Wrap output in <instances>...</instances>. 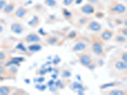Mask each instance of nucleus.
<instances>
[{"label":"nucleus","instance_id":"obj_1","mask_svg":"<svg viewBox=\"0 0 127 95\" xmlns=\"http://www.w3.org/2000/svg\"><path fill=\"white\" fill-rule=\"evenodd\" d=\"M104 43L99 38L92 37L90 42V50L95 56L100 58H105V50H104Z\"/></svg>","mask_w":127,"mask_h":95},{"label":"nucleus","instance_id":"obj_2","mask_svg":"<svg viewBox=\"0 0 127 95\" xmlns=\"http://www.w3.org/2000/svg\"><path fill=\"white\" fill-rule=\"evenodd\" d=\"M127 12V6L118 1H114L107 6V13L110 16L122 15Z\"/></svg>","mask_w":127,"mask_h":95},{"label":"nucleus","instance_id":"obj_3","mask_svg":"<svg viewBox=\"0 0 127 95\" xmlns=\"http://www.w3.org/2000/svg\"><path fill=\"white\" fill-rule=\"evenodd\" d=\"M77 58L78 62L82 66L89 68L92 65L93 59L90 55L85 52H76Z\"/></svg>","mask_w":127,"mask_h":95},{"label":"nucleus","instance_id":"obj_4","mask_svg":"<svg viewBox=\"0 0 127 95\" xmlns=\"http://www.w3.org/2000/svg\"><path fill=\"white\" fill-rule=\"evenodd\" d=\"M23 41L26 42L27 43L31 44L41 43L42 45L45 44L43 41L42 40L41 36L36 32H31L28 33V34H26L23 38Z\"/></svg>","mask_w":127,"mask_h":95},{"label":"nucleus","instance_id":"obj_5","mask_svg":"<svg viewBox=\"0 0 127 95\" xmlns=\"http://www.w3.org/2000/svg\"><path fill=\"white\" fill-rule=\"evenodd\" d=\"M30 12L31 9L29 8L26 7L24 5H20L17 8H16L12 15L13 17L18 18L19 19H24Z\"/></svg>","mask_w":127,"mask_h":95},{"label":"nucleus","instance_id":"obj_6","mask_svg":"<svg viewBox=\"0 0 127 95\" xmlns=\"http://www.w3.org/2000/svg\"><path fill=\"white\" fill-rule=\"evenodd\" d=\"M26 30V26L20 21H15L10 24V30L15 34H22Z\"/></svg>","mask_w":127,"mask_h":95},{"label":"nucleus","instance_id":"obj_7","mask_svg":"<svg viewBox=\"0 0 127 95\" xmlns=\"http://www.w3.org/2000/svg\"><path fill=\"white\" fill-rule=\"evenodd\" d=\"M86 29L89 31L94 32H99L102 30L103 25L100 22L92 19L86 25Z\"/></svg>","mask_w":127,"mask_h":95},{"label":"nucleus","instance_id":"obj_8","mask_svg":"<svg viewBox=\"0 0 127 95\" xmlns=\"http://www.w3.org/2000/svg\"><path fill=\"white\" fill-rule=\"evenodd\" d=\"M79 11L85 15H91L95 13L96 8L92 3L90 2H88L80 6Z\"/></svg>","mask_w":127,"mask_h":95},{"label":"nucleus","instance_id":"obj_9","mask_svg":"<svg viewBox=\"0 0 127 95\" xmlns=\"http://www.w3.org/2000/svg\"><path fill=\"white\" fill-rule=\"evenodd\" d=\"M114 35H115V32L114 30L109 28H105L101 33L100 34L98 38L104 43H107L113 39Z\"/></svg>","mask_w":127,"mask_h":95},{"label":"nucleus","instance_id":"obj_10","mask_svg":"<svg viewBox=\"0 0 127 95\" xmlns=\"http://www.w3.org/2000/svg\"><path fill=\"white\" fill-rule=\"evenodd\" d=\"M16 8H17V5H16L15 2L13 1H11L8 3H6L5 4L4 8L2 9V12L5 15H12L13 13Z\"/></svg>","mask_w":127,"mask_h":95},{"label":"nucleus","instance_id":"obj_11","mask_svg":"<svg viewBox=\"0 0 127 95\" xmlns=\"http://www.w3.org/2000/svg\"><path fill=\"white\" fill-rule=\"evenodd\" d=\"M113 65L114 69L119 71H126L127 69V63L121 60L119 58L114 60L113 62Z\"/></svg>","mask_w":127,"mask_h":95},{"label":"nucleus","instance_id":"obj_12","mask_svg":"<svg viewBox=\"0 0 127 95\" xmlns=\"http://www.w3.org/2000/svg\"><path fill=\"white\" fill-rule=\"evenodd\" d=\"M41 24V19L38 15H33L32 17L28 22V25L32 29H36Z\"/></svg>","mask_w":127,"mask_h":95},{"label":"nucleus","instance_id":"obj_13","mask_svg":"<svg viewBox=\"0 0 127 95\" xmlns=\"http://www.w3.org/2000/svg\"><path fill=\"white\" fill-rule=\"evenodd\" d=\"M45 43L50 46H56L59 45L60 38L55 35H49L45 39Z\"/></svg>","mask_w":127,"mask_h":95},{"label":"nucleus","instance_id":"obj_14","mask_svg":"<svg viewBox=\"0 0 127 95\" xmlns=\"http://www.w3.org/2000/svg\"><path fill=\"white\" fill-rule=\"evenodd\" d=\"M87 49V44L83 41L77 42L72 48V51L74 52H81L86 50Z\"/></svg>","mask_w":127,"mask_h":95},{"label":"nucleus","instance_id":"obj_15","mask_svg":"<svg viewBox=\"0 0 127 95\" xmlns=\"http://www.w3.org/2000/svg\"><path fill=\"white\" fill-rule=\"evenodd\" d=\"M91 20L92 18L89 17L88 15H85L81 17H79L78 19V21H77L76 23L78 27H81L85 25H87L88 23V22Z\"/></svg>","mask_w":127,"mask_h":95},{"label":"nucleus","instance_id":"obj_16","mask_svg":"<svg viewBox=\"0 0 127 95\" xmlns=\"http://www.w3.org/2000/svg\"><path fill=\"white\" fill-rule=\"evenodd\" d=\"M114 38L113 41L116 43H118L120 45H125L127 43V37L121 35L120 34L114 35Z\"/></svg>","mask_w":127,"mask_h":95},{"label":"nucleus","instance_id":"obj_17","mask_svg":"<svg viewBox=\"0 0 127 95\" xmlns=\"http://www.w3.org/2000/svg\"><path fill=\"white\" fill-rule=\"evenodd\" d=\"M43 4L52 9H57L59 7V4L57 0H43Z\"/></svg>","mask_w":127,"mask_h":95},{"label":"nucleus","instance_id":"obj_18","mask_svg":"<svg viewBox=\"0 0 127 95\" xmlns=\"http://www.w3.org/2000/svg\"><path fill=\"white\" fill-rule=\"evenodd\" d=\"M107 94L109 95H127V91L126 89H114L110 90L107 93Z\"/></svg>","mask_w":127,"mask_h":95},{"label":"nucleus","instance_id":"obj_19","mask_svg":"<svg viewBox=\"0 0 127 95\" xmlns=\"http://www.w3.org/2000/svg\"><path fill=\"white\" fill-rule=\"evenodd\" d=\"M13 88L8 86H0V95H7L12 93Z\"/></svg>","mask_w":127,"mask_h":95},{"label":"nucleus","instance_id":"obj_20","mask_svg":"<svg viewBox=\"0 0 127 95\" xmlns=\"http://www.w3.org/2000/svg\"><path fill=\"white\" fill-rule=\"evenodd\" d=\"M62 13L63 16H64V18L66 20H67L68 21H69L71 22V20H72V13L71 12H69V10H67V9H63L62 10Z\"/></svg>","mask_w":127,"mask_h":95},{"label":"nucleus","instance_id":"obj_21","mask_svg":"<svg viewBox=\"0 0 127 95\" xmlns=\"http://www.w3.org/2000/svg\"><path fill=\"white\" fill-rule=\"evenodd\" d=\"M118 58L121 60L127 63V51H122L119 53Z\"/></svg>","mask_w":127,"mask_h":95},{"label":"nucleus","instance_id":"obj_22","mask_svg":"<svg viewBox=\"0 0 127 95\" xmlns=\"http://www.w3.org/2000/svg\"><path fill=\"white\" fill-rule=\"evenodd\" d=\"M75 1L76 0H62V3L64 6L66 7H71L74 4Z\"/></svg>","mask_w":127,"mask_h":95},{"label":"nucleus","instance_id":"obj_23","mask_svg":"<svg viewBox=\"0 0 127 95\" xmlns=\"http://www.w3.org/2000/svg\"><path fill=\"white\" fill-rule=\"evenodd\" d=\"M38 48H41V47L39 46V45H38V43H34V44H32L31 45H30V46L28 48V49H29L30 51L34 52V51H38L39 49H38Z\"/></svg>","mask_w":127,"mask_h":95},{"label":"nucleus","instance_id":"obj_24","mask_svg":"<svg viewBox=\"0 0 127 95\" xmlns=\"http://www.w3.org/2000/svg\"><path fill=\"white\" fill-rule=\"evenodd\" d=\"M117 32L118 34H120L127 37V26H124L123 27L119 28L117 30Z\"/></svg>","mask_w":127,"mask_h":95},{"label":"nucleus","instance_id":"obj_25","mask_svg":"<svg viewBox=\"0 0 127 95\" xmlns=\"http://www.w3.org/2000/svg\"><path fill=\"white\" fill-rule=\"evenodd\" d=\"M6 55L4 52L0 51V60H4L6 59Z\"/></svg>","mask_w":127,"mask_h":95},{"label":"nucleus","instance_id":"obj_26","mask_svg":"<svg viewBox=\"0 0 127 95\" xmlns=\"http://www.w3.org/2000/svg\"><path fill=\"white\" fill-rule=\"evenodd\" d=\"M6 4V0H0V10H2Z\"/></svg>","mask_w":127,"mask_h":95},{"label":"nucleus","instance_id":"obj_27","mask_svg":"<svg viewBox=\"0 0 127 95\" xmlns=\"http://www.w3.org/2000/svg\"><path fill=\"white\" fill-rule=\"evenodd\" d=\"M5 72H6L5 69H4L2 65H0V75H1V74H4Z\"/></svg>","mask_w":127,"mask_h":95},{"label":"nucleus","instance_id":"obj_28","mask_svg":"<svg viewBox=\"0 0 127 95\" xmlns=\"http://www.w3.org/2000/svg\"><path fill=\"white\" fill-rule=\"evenodd\" d=\"M3 29H4V27H3V26L1 24H0V33H1L3 31Z\"/></svg>","mask_w":127,"mask_h":95}]
</instances>
